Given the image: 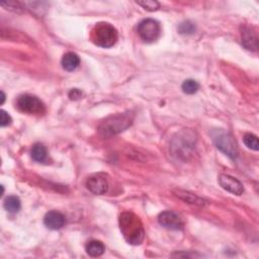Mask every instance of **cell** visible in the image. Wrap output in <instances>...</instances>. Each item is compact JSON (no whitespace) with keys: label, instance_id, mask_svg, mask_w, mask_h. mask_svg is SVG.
I'll list each match as a JSON object with an SVG mask.
<instances>
[{"label":"cell","instance_id":"6da1fadb","mask_svg":"<svg viewBox=\"0 0 259 259\" xmlns=\"http://www.w3.org/2000/svg\"><path fill=\"white\" fill-rule=\"evenodd\" d=\"M120 229L126 239L131 245H140L145 238L143 224L138 216L132 212H125L120 216Z\"/></svg>","mask_w":259,"mask_h":259},{"label":"cell","instance_id":"7a4b0ae2","mask_svg":"<svg viewBox=\"0 0 259 259\" xmlns=\"http://www.w3.org/2000/svg\"><path fill=\"white\" fill-rule=\"evenodd\" d=\"M133 121L134 115L130 112L111 116L100 125V134L106 138H110L112 136L120 134L124 132L129 127H131Z\"/></svg>","mask_w":259,"mask_h":259},{"label":"cell","instance_id":"3957f363","mask_svg":"<svg viewBox=\"0 0 259 259\" xmlns=\"http://www.w3.org/2000/svg\"><path fill=\"white\" fill-rule=\"evenodd\" d=\"M118 30L109 22L96 23L92 30L90 39L92 43L102 48H111L118 41Z\"/></svg>","mask_w":259,"mask_h":259},{"label":"cell","instance_id":"277c9868","mask_svg":"<svg viewBox=\"0 0 259 259\" xmlns=\"http://www.w3.org/2000/svg\"><path fill=\"white\" fill-rule=\"evenodd\" d=\"M17 109L27 115H43L46 112L43 102L35 95L23 94L18 97Z\"/></svg>","mask_w":259,"mask_h":259},{"label":"cell","instance_id":"5b68a950","mask_svg":"<svg viewBox=\"0 0 259 259\" xmlns=\"http://www.w3.org/2000/svg\"><path fill=\"white\" fill-rule=\"evenodd\" d=\"M214 143L216 147L225 155L231 159H236L238 156V147L234 138L228 133H218L214 137Z\"/></svg>","mask_w":259,"mask_h":259},{"label":"cell","instance_id":"8992f818","mask_svg":"<svg viewBox=\"0 0 259 259\" xmlns=\"http://www.w3.org/2000/svg\"><path fill=\"white\" fill-rule=\"evenodd\" d=\"M138 34L141 39L147 43L155 42L161 34V27L157 20L147 18L142 20L138 25Z\"/></svg>","mask_w":259,"mask_h":259},{"label":"cell","instance_id":"52a82bcc","mask_svg":"<svg viewBox=\"0 0 259 259\" xmlns=\"http://www.w3.org/2000/svg\"><path fill=\"white\" fill-rule=\"evenodd\" d=\"M87 189L97 196H102L109 190V180L104 173H95L86 180Z\"/></svg>","mask_w":259,"mask_h":259},{"label":"cell","instance_id":"ba28073f","mask_svg":"<svg viewBox=\"0 0 259 259\" xmlns=\"http://www.w3.org/2000/svg\"><path fill=\"white\" fill-rule=\"evenodd\" d=\"M159 224L169 230H182L184 223L182 219L174 212L165 211L158 217Z\"/></svg>","mask_w":259,"mask_h":259},{"label":"cell","instance_id":"9c48e42d","mask_svg":"<svg viewBox=\"0 0 259 259\" xmlns=\"http://www.w3.org/2000/svg\"><path fill=\"white\" fill-rule=\"evenodd\" d=\"M220 185L228 192L235 194V196H241L244 192L243 184L235 177L228 174H221L219 176Z\"/></svg>","mask_w":259,"mask_h":259},{"label":"cell","instance_id":"30bf717a","mask_svg":"<svg viewBox=\"0 0 259 259\" xmlns=\"http://www.w3.org/2000/svg\"><path fill=\"white\" fill-rule=\"evenodd\" d=\"M187 132H183L181 134L178 135V138L174 139L173 144H172V148H174V154L175 155H179V156H184L186 157V155L189 154V151L191 150L188 147H185V145L187 146H193L194 145V141L196 139H193V136L188 137Z\"/></svg>","mask_w":259,"mask_h":259},{"label":"cell","instance_id":"8fae6325","mask_svg":"<svg viewBox=\"0 0 259 259\" xmlns=\"http://www.w3.org/2000/svg\"><path fill=\"white\" fill-rule=\"evenodd\" d=\"M242 45L250 51H257L258 49V36L254 27L244 26L241 30Z\"/></svg>","mask_w":259,"mask_h":259},{"label":"cell","instance_id":"7c38bea8","mask_svg":"<svg viewBox=\"0 0 259 259\" xmlns=\"http://www.w3.org/2000/svg\"><path fill=\"white\" fill-rule=\"evenodd\" d=\"M44 223L47 228L51 230H59L63 228L64 225L66 224V219H65L63 214L57 211H51L46 214L44 218Z\"/></svg>","mask_w":259,"mask_h":259},{"label":"cell","instance_id":"4fadbf2b","mask_svg":"<svg viewBox=\"0 0 259 259\" xmlns=\"http://www.w3.org/2000/svg\"><path fill=\"white\" fill-rule=\"evenodd\" d=\"M61 64H62V67L64 70L71 72V71L76 70L79 67L80 59L77 54H75L73 52H69L63 56Z\"/></svg>","mask_w":259,"mask_h":259},{"label":"cell","instance_id":"5bb4252c","mask_svg":"<svg viewBox=\"0 0 259 259\" xmlns=\"http://www.w3.org/2000/svg\"><path fill=\"white\" fill-rule=\"evenodd\" d=\"M174 196L177 197L178 199L184 201L185 203L187 204H190V205H196V206H205L207 204V202L203 199H201L200 197L196 196V194L193 193H190L188 191H185V190H180V189H177V190H174L173 191Z\"/></svg>","mask_w":259,"mask_h":259},{"label":"cell","instance_id":"9a60e30c","mask_svg":"<svg viewBox=\"0 0 259 259\" xmlns=\"http://www.w3.org/2000/svg\"><path fill=\"white\" fill-rule=\"evenodd\" d=\"M106 250V247L103 242L97 241V240H92L87 243L86 245V252L89 256L91 257H99L104 254Z\"/></svg>","mask_w":259,"mask_h":259},{"label":"cell","instance_id":"2e32d148","mask_svg":"<svg viewBox=\"0 0 259 259\" xmlns=\"http://www.w3.org/2000/svg\"><path fill=\"white\" fill-rule=\"evenodd\" d=\"M30 154H31V158L34 159L35 161L44 162L47 159L48 152H47L46 147L43 144L38 143V144H35L34 146H32Z\"/></svg>","mask_w":259,"mask_h":259},{"label":"cell","instance_id":"e0dca14e","mask_svg":"<svg viewBox=\"0 0 259 259\" xmlns=\"http://www.w3.org/2000/svg\"><path fill=\"white\" fill-rule=\"evenodd\" d=\"M3 207H4V209H5L8 213L15 214V213H17V212L20 210V207H21L20 200H19L17 197H14V196L7 197V198L4 200Z\"/></svg>","mask_w":259,"mask_h":259},{"label":"cell","instance_id":"ac0fdd59","mask_svg":"<svg viewBox=\"0 0 259 259\" xmlns=\"http://www.w3.org/2000/svg\"><path fill=\"white\" fill-rule=\"evenodd\" d=\"M181 89L186 94H194L200 89V84L196 80L187 79L182 83Z\"/></svg>","mask_w":259,"mask_h":259},{"label":"cell","instance_id":"d6986e66","mask_svg":"<svg viewBox=\"0 0 259 259\" xmlns=\"http://www.w3.org/2000/svg\"><path fill=\"white\" fill-rule=\"evenodd\" d=\"M197 27L196 24L191 22L190 20H185L181 22L178 26V31L181 35H192L194 31H196Z\"/></svg>","mask_w":259,"mask_h":259},{"label":"cell","instance_id":"ffe728a7","mask_svg":"<svg viewBox=\"0 0 259 259\" xmlns=\"http://www.w3.org/2000/svg\"><path fill=\"white\" fill-rule=\"evenodd\" d=\"M243 142L249 149H251L253 151H258L259 143H258V139H257V137L255 135H253V134H245V136L243 138Z\"/></svg>","mask_w":259,"mask_h":259},{"label":"cell","instance_id":"44dd1931","mask_svg":"<svg viewBox=\"0 0 259 259\" xmlns=\"http://www.w3.org/2000/svg\"><path fill=\"white\" fill-rule=\"evenodd\" d=\"M137 3L149 11L157 10L160 7V4L155 0H143V1H137Z\"/></svg>","mask_w":259,"mask_h":259},{"label":"cell","instance_id":"7402d4cb","mask_svg":"<svg viewBox=\"0 0 259 259\" xmlns=\"http://www.w3.org/2000/svg\"><path fill=\"white\" fill-rule=\"evenodd\" d=\"M10 124H11L10 116L5 111L2 110L0 112V125H1V127H6Z\"/></svg>","mask_w":259,"mask_h":259},{"label":"cell","instance_id":"603a6c76","mask_svg":"<svg viewBox=\"0 0 259 259\" xmlns=\"http://www.w3.org/2000/svg\"><path fill=\"white\" fill-rule=\"evenodd\" d=\"M81 95H82V92L79 89H77V88H74V89H72L69 92V97H70V100H72V101L79 100L80 97H81Z\"/></svg>","mask_w":259,"mask_h":259},{"label":"cell","instance_id":"cb8c5ba5","mask_svg":"<svg viewBox=\"0 0 259 259\" xmlns=\"http://www.w3.org/2000/svg\"><path fill=\"white\" fill-rule=\"evenodd\" d=\"M4 102H5V94H4L3 91H1V103H0V104L3 105Z\"/></svg>","mask_w":259,"mask_h":259}]
</instances>
